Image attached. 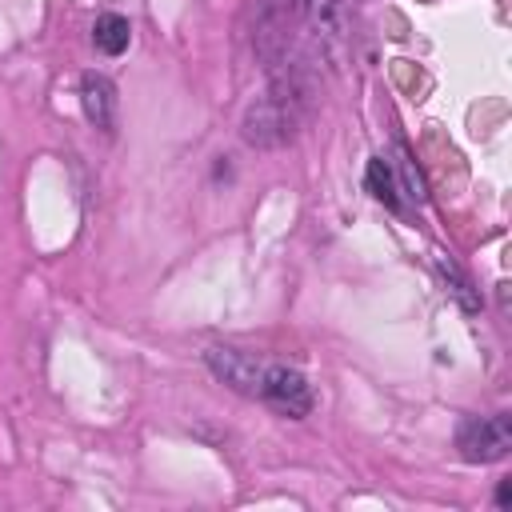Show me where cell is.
<instances>
[{
  "instance_id": "9c48e42d",
  "label": "cell",
  "mask_w": 512,
  "mask_h": 512,
  "mask_svg": "<svg viewBox=\"0 0 512 512\" xmlns=\"http://www.w3.org/2000/svg\"><path fill=\"white\" fill-rule=\"evenodd\" d=\"M364 180H368V192H372L380 204H388V208H400V184H396L392 160H384V156H372V160H368V172H364Z\"/></svg>"
},
{
  "instance_id": "8fae6325",
  "label": "cell",
  "mask_w": 512,
  "mask_h": 512,
  "mask_svg": "<svg viewBox=\"0 0 512 512\" xmlns=\"http://www.w3.org/2000/svg\"><path fill=\"white\" fill-rule=\"evenodd\" d=\"M508 500H512V480H500V488H496V504L508 508Z\"/></svg>"
},
{
  "instance_id": "30bf717a",
  "label": "cell",
  "mask_w": 512,
  "mask_h": 512,
  "mask_svg": "<svg viewBox=\"0 0 512 512\" xmlns=\"http://www.w3.org/2000/svg\"><path fill=\"white\" fill-rule=\"evenodd\" d=\"M392 168H396V184H400V192H404L408 200H416V204H420V200H424V184H420L416 164H412V160L400 152V156L392 160Z\"/></svg>"
},
{
  "instance_id": "5b68a950",
  "label": "cell",
  "mask_w": 512,
  "mask_h": 512,
  "mask_svg": "<svg viewBox=\"0 0 512 512\" xmlns=\"http://www.w3.org/2000/svg\"><path fill=\"white\" fill-rule=\"evenodd\" d=\"M300 20L308 24L320 52H336L344 28V0H300Z\"/></svg>"
},
{
  "instance_id": "3957f363",
  "label": "cell",
  "mask_w": 512,
  "mask_h": 512,
  "mask_svg": "<svg viewBox=\"0 0 512 512\" xmlns=\"http://www.w3.org/2000/svg\"><path fill=\"white\" fill-rule=\"evenodd\" d=\"M456 448L468 464H492V460H504L508 448H512V420L508 412H496V416H468L460 428H456Z\"/></svg>"
},
{
  "instance_id": "6da1fadb",
  "label": "cell",
  "mask_w": 512,
  "mask_h": 512,
  "mask_svg": "<svg viewBox=\"0 0 512 512\" xmlns=\"http://www.w3.org/2000/svg\"><path fill=\"white\" fill-rule=\"evenodd\" d=\"M304 112H308V84L296 68L280 72L268 92L244 112V124H240V136L252 144V148H280L296 136V128L304 124Z\"/></svg>"
},
{
  "instance_id": "277c9868",
  "label": "cell",
  "mask_w": 512,
  "mask_h": 512,
  "mask_svg": "<svg viewBox=\"0 0 512 512\" xmlns=\"http://www.w3.org/2000/svg\"><path fill=\"white\" fill-rule=\"evenodd\" d=\"M204 364L212 368L216 380H224L228 388L252 396L264 360H256V356H248V352H240V348H208V352H204Z\"/></svg>"
},
{
  "instance_id": "7a4b0ae2",
  "label": "cell",
  "mask_w": 512,
  "mask_h": 512,
  "mask_svg": "<svg viewBox=\"0 0 512 512\" xmlns=\"http://www.w3.org/2000/svg\"><path fill=\"white\" fill-rule=\"evenodd\" d=\"M252 396L264 400L268 408H276L288 420H300V416L312 412V384L296 368H288V364H260Z\"/></svg>"
},
{
  "instance_id": "8992f818",
  "label": "cell",
  "mask_w": 512,
  "mask_h": 512,
  "mask_svg": "<svg viewBox=\"0 0 512 512\" xmlns=\"http://www.w3.org/2000/svg\"><path fill=\"white\" fill-rule=\"evenodd\" d=\"M80 100H84L88 120H92L100 132H112V128H116V88H112L108 76L84 72V80H80Z\"/></svg>"
},
{
  "instance_id": "52a82bcc",
  "label": "cell",
  "mask_w": 512,
  "mask_h": 512,
  "mask_svg": "<svg viewBox=\"0 0 512 512\" xmlns=\"http://www.w3.org/2000/svg\"><path fill=\"white\" fill-rule=\"evenodd\" d=\"M436 272H440V280H444V288H448V296L468 312V316H476L480 312V292H476V284L460 272V264H452L448 256H436Z\"/></svg>"
},
{
  "instance_id": "ba28073f",
  "label": "cell",
  "mask_w": 512,
  "mask_h": 512,
  "mask_svg": "<svg viewBox=\"0 0 512 512\" xmlns=\"http://www.w3.org/2000/svg\"><path fill=\"white\" fill-rule=\"evenodd\" d=\"M128 36H132V24H128L124 16H116V12H104V16H96V24H92V40H96V48H100L104 56H120V52L128 48Z\"/></svg>"
}]
</instances>
